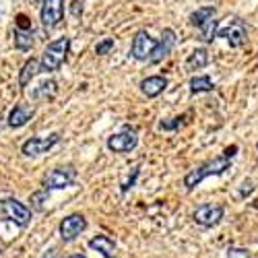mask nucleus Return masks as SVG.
Listing matches in <instances>:
<instances>
[{
  "mask_svg": "<svg viewBox=\"0 0 258 258\" xmlns=\"http://www.w3.org/2000/svg\"><path fill=\"white\" fill-rule=\"evenodd\" d=\"M231 167V159H227L225 155H219V157H213L205 163H201L199 167L190 169L188 174L184 176V188L190 192L195 190L205 178H211V176H221L225 171Z\"/></svg>",
  "mask_w": 258,
  "mask_h": 258,
  "instance_id": "nucleus-1",
  "label": "nucleus"
},
{
  "mask_svg": "<svg viewBox=\"0 0 258 258\" xmlns=\"http://www.w3.org/2000/svg\"><path fill=\"white\" fill-rule=\"evenodd\" d=\"M69 50H71V37H58L54 41L46 46L44 54L39 58V64H41V73H56L60 71V67L67 62V56H69Z\"/></svg>",
  "mask_w": 258,
  "mask_h": 258,
  "instance_id": "nucleus-2",
  "label": "nucleus"
},
{
  "mask_svg": "<svg viewBox=\"0 0 258 258\" xmlns=\"http://www.w3.org/2000/svg\"><path fill=\"white\" fill-rule=\"evenodd\" d=\"M0 217L7 221H13L19 227H27L31 221V211L17 199H3L0 201Z\"/></svg>",
  "mask_w": 258,
  "mask_h": 258,
  "instance_id": "nucleus-3",
  "label": "nucleus"
},
{
  "mask_svg": "<svg viewBox=\"0 0 258 258\" xmlns=\"http://www.w3.org/2000/svg\"><path fill=\"white\" fill-rule=\"evenodd\" d=\"M77 180V169L73 165H62V167H54L44 176V188L46 190H64L73 186Z\"/></svg>",
  "mask_w": 258,
  "mask_h": 258,
  "instance_id": "nucleus-4",
  "label": "nucleus"
},
{
  "mask_svg": "<svg viewBox=\"0 0 258 258\" xmlns=\"http://www.w3.org/2000/svg\"><path fill=\"white\" fill-rule=\"evenodd\" d=\"M225 215V207L221 203H205V205H199L195 209V213H192V219H195V223H199L201 227H215L219 225L221 219Z\"/></svg>",
  "mask_w": 258,
  "mask_h": 258,
  "instance_id": "nucleus-5",
  "label": "nucleus"
},
{
  "mask_svg": "<svg viewBox=\"0 0 258 258\" xmlns=\"http://www.w3.org/2000/svg\"><path fill=\"white\" fill-rule=\"evenodd\" d=\"M157 44H159V39L151 37V35H149V31L141 29V31L133 37V44H131V56H133L135 60H139V62H147L149 58H151V54L155 52Z\"/></svg>",
  "mask_w": 258,
  "mask_h": 258,
  "instance_id": "nucleus-6",
  "label": "nucleus"
},
{
  "mask_svg": "<svg viewBox=\"0 0 258 258\" xmlns=\"http://www.w3.org/2000/svg\"><path fill=\"white\" fill-rule=\"evenodd\" d=\"M137 145H139V137H137V131L131 126H126L124 131L107 139V149L112 153H131L137 149Z\"/></svg>",
  "mask_w": 258,
  "mask_h": 258,
  "instance_id": "nucleus-7",
  "label": "nucleus"
},
{
  "mask_svg": "<svg viewBox=\"0 0 258 258\" xmlns=\"http://www.w3.org/2000/svg\"><path fill=\"white\" fill-rule=\"evenodd\" d=\"M64 19V0H44L39 11V21L44 29H56Z\"/></svg>",
  "mask_w": 258,
  "mask_h": 258,
  "instance_id": "nucleus-8",
  "label": "nucleus"
},
{
  "mask_svg": "<svg viewBox=\"0 0 258 258\" xmlns=\"http://www.w3.org/2000/svg\"><path fill=\"white\" fill-rule=\"evenodd\" d=\"M60 143V135L58 133H52L48 137H33V139H27L23 143V147H21V153H23L25 157H39L48 153L50 149L54 145Z\"/></svg>",
  "mask_w": 258,
  "mask_h": 258,
  "instance_id": "nucleus-9",
  "label": "nucleus"
},
{
  "mask_svg": "<svg viewBox=\"0 0 258 258\" xmlns=\"http://www.w3.org/2000/svg\"><path fill=\"white\" fill-rule=\"evenodd\" d=\"M85 229H87V219H85L81 213H73V215H69V217H64V219L60 221V227H58L60 238H62L64 242L77 240Z\"/></svg>",
  "mask_w": 258,
  "mask_h": 258,
  "instance_id": "nucleus-10",
  "label": "nucleus"
},
{
  "mask_svg": "<svg viewBox=\"0 0 258 258\" xmlns=\"http://www.w3.org/2000/svg\"><path fill=\"white\" fill-rule=\"evenodd\" d=\"M217 37H223L231 48H242V46H246V41H248V29H246V25L242 23L240 19H233V21H229L227 27L219 29Z\"/></svg>",
  "mask_w": 258,
  "mask_h": 258,
  "instance_id": "nucleus-11",
  "label": "nucleus"
},
{
  "mask_svg": "<svg viewBox=\"0 0 258 258\" xmlns=\"http://www.w3.org/2000/svg\"><path fill=\"white\" fill-rule=\"evenodd\" d=\"M176 41H178L176 31L171 29V27H165L163 33H161L159 44H157V48H155V52L151 54V58H149V62H151V64H159L161 60H165V58L171 54V50H174Z\"/></svg>",
  "mask_w": 258,
  "mask_h": 258,
  "instance_id": "nucleus-12",
  "label": "nucleus"
},
{
  "mask_svg": "<svg viewBox=\"0 0 258 258\" xmlns=\"http://www.w3.org/2000/svg\"><path fill=\"white\" fill-rule=\"evenodd\" d=\"M167 85H169V81H167L165 77H161V75H153V77L143 79L139 87H141V93H143V95H147L149 99H153V97L161 95V93L167 89Z\"/></svg>",
  "mask_w": 258,
  "mask_h": 258,
  "instance_id": "nucleus-13",
  "label": "nucleus"
},
{
  "mask_svg": "<svg viewBox=\"0 0 258 258\" xmlns=\"http://www.w3.org/2000/svg\"><path fill=\"white\" fill-rule=\"evenodd\" d=\"M35 116V107L29 103H17L9 114V126L11 128H23L31 118Z\"/></svg>",
  "mask_w": 258,
  "mask_h": 258,
  "instance_id": "nucleus-14",
  "label": "nucleus"
},
{
  "mask_svg": "<svg viewBox=\"0 0 258 258\" xmlns=\"http://www.w3.org/2000/svg\"><path fill=\"white\" fill-rule=\"evenodd\" d=\"M89 248L99 252L103 258H116V242L110 238V235H93V238L89 240Z\"/></svg>",
  "mask_w": 258,
  "mask_h": 258,
  "instance_id": "nucleus-15",
  "label": "nucleus"
},
{
  "mask_svg": "<svg viewBox=\"0 0 258 258\" xmlns=\"http://www.w3.org/2000/svg\"><path fill=\"white\" fill-rule=\"evenodd\" d=\"M37 73H41V64H39V60H35V58H29L25 64H23V69L19 71V87H27V85L33 81V77L37 75Z\"/></svg>",
  "mask_w": 258,
  "mask_h": 258,
  "instance_id": "nucleus-16",
  "label": "nucleus"
},
{
  "mask_svg": "<svg viewBox=\"0 0 258 258\" xmlns=\"http://www.w3.org/2000/svg\"><path fill=\"white\" fill-rule=\"evenodd\" d=\"M209 60H211L209 52H207L205 48H197L195 52L188 56V60H186V69H188V71H201V69H205L207 64H209Z\"/></svg>",
  "mask_w": 258,
  "mask_h": 258,
  "instance_id": "nucleus-17",
  "label": "nucleus"
},
{
  "mask_svg": "<svg viewBox=\"0 0 258 258\" xmlns=\"http://www.w3.org/2000/svg\"><path fill=\"white\" fill-rule=\"evenodd\" d=\"M35 44L33 39V29H15V48L21 52H29Z\"/></svg>",
  "mask_w": 258,
  "mask_h": 258,
  "instance_id": "nucleus-18",
  "label": "nucleus"
},
{
  "mask_svg": "<svg viewBox=\"0 0 258 258\" xmlns=\"http://www.w3.org/2000/svg\"><path fill=\"white\" fill-rule=\"evenodd\" d=\"M215 89V85L211 81V77L201 75V77H192L190 79V93L192 95H199V93H211Z\"/></svg>",
  "mask_w": 258,
  "mask_h": 258,
  "instance_id": "nucleus-19",
  "label": "nucleus"
},
{
  "mask_svg": "<svg viewBox=\"0 0 258 258\" xmlns=\"http://www.w3.org/2000/svg\"><path fill=\"white\" fill-rule=\"evenodd\" d=\"M58 93V83L56 81H44L39 83V87L33 91L35 99H54Z\"/></svg>",
  "mask_w": 258,
  "mask_h": 258,
  "instance_id": "nucleus-20",
  "label": "nucleus"
},
{
  "mask_svg": "<svg viewBox=\"0 0 258 258\" xmlns=\"http://www.w3.org/2000/svg\"><path fill=\"white\" fill-rule=\"evenodd\" d=\"M215 7H203V9H197L195 13L190 15V25H195V27H201V25H205L209 19H213L215 17Z\"/></svg>",
  "mask_w": 258,
  "mask_h": 258,
  "instance_id": "nucleus-21",
  "label": "nucleus"
},
{
  "mask_svg": "<svg viewBox=\"0 0 258 258\" xmlns=\"http://www.w3.org/2000/svg\"><path fill=\"white\" fill-rule=\"evenodd\" d=\"M217 25H219V21L215 19V17L209 19L205 25H201V27H199V31H201V39H203V41H213L215 37H217V33H219Z\"/></svg>",
  "mask_w": 258,
  "mask_h": 258,
  "instance_id": "nucleus-22",
  "label": "nucleus"
},
{
  "mask_svg": "<svg viewBox=\"0 0 258 258\" xmlns=\"http://www.w3.org/2000/svg\"><path fill=\"white\" fill-rule=\"evenodd\" d=\"M48 197H50V190L41 188V190L33 192L31 199H29V203H31V207H33L35 211H44V203L48 201Z\"/></svg>",
  "mask_w": 258,
  "mask_h": 258,
  "instance_id": "nucleus-23",
  "label": "nucleus"
},
{
  "mask_svg": "<svg viewBox=\"0 0 258 258\" xmlns=\"http://www.w3.org/2000/svg\"><path fill=\"white\" fill-rule=\"evenodd\" d=\"M112 50H114V39H112V37L101 39L99 44L95 46V54H97V56H105V54H110Z\"/></svg>",
  "mask_w": 258,
  "mask_h": 258,
  "instance_id": "nucleus-24",
  "label": "nucleus"
},
{
  "mask_svg": "<svg viewBox=\"0 0 258 258\" xmlns=\"http://www.w3.org/2000/svg\"><path fill=\"white\" fill-rule=\"evenodd\" d=\"M139 174H141V171H139V167H133V174L128 176L126 180H122V184H120V190H122V192H128V190H131V188L135 186V182H137Z\"/></svg>",
  "mask_w": 258,
  "mask_h": 258,
  "instance_id": "nucleus-25",
  "label": "nucleus"
},
{
  "mask_svg": "<svg viewBox=\"0 0 258 258\" xmlns=\"http://www.w3.org/2000/svg\"><path fill=\"white\" fill-rule=\"evenodd\" d=\"M182 120L184 118H169V120H161L159 122V128L161 131H178L182 126Z\"/></svg>",
  "mask_w": 258,
  "mask_h": 258,
  "instance_id": "nucleus-26",
  "label": "nucleus"
},
{
  "mask_svg": "<svg viewBox=\"0 0 258 258\" xmlns=\"http://www.w3.org/2000/svg\"><path fill=\"white\" fill-rule=\"evenodd\" d=\"M227 258H250V252L246 248H227Z\"/></svg>",
  "mask_w": 258,
  "mask_h": 258,
  "instance_id": "nucleus-27",
  "label": "nucleus"
},
{
  "mask_svg": "<svg viewBox=\"0 0 258 258\" xmlns=\"http://www.w3.org/2000/svg\"><path fill=\"white\" fill-rule=\"evenodd\" d=\"M254 192V182L252 180H244L242 182V188H240V197L242 199H246V197H250Z\"/></svg>",
  "mask_w": 258,
  "mask_h": 258,
  "instance_id": "nucleus-28",
  "label": "nucleus"
},
{
  "mask_svg": "<svg viewBox=\"0 0 258 258\" xmlns=\"http://www.w3.org/2000/svg\"><path fill=\"white\" fill-rule=\"evenodd\" d=\"M71 13L75 17H81L83 15V3H79V0H73V3H71Z\"/></svg>",
  "mask_w": 258,
  "mask_h": 258,
  "instance_id": "nucleus-29",
  "label": "nucleus"
},
{
  "mask_svg": "<svg viewBox=\"0 0 258 258\" xmlns=\"http://www.w3.org/2000/svg\"><path fill=\"white\" fill-rule=\"evenodd\" d=\"M235 153H238V145H231V147H227V149H225V151H223V155H225L227 159L235 157Z\"/></svg>",
  "mask_w": 258,
  "mask_h": 258,
  "instance_id": "nucleus-30",
  "label": "nucleus"
},
{
  "mask_svg": "<svg viewBox=\"0 0 258 258\" xmlns=\"http://www.w3.org/2000/svg\"><path fill=\"white\" fill-rule=\"evenodd\" d=\"M41 258H60V256H58V250L56 248H50V250H46L44 254H41Z\"/></svg>",
  "mask_w": 258,
  "mask_h": 258,
  "instance_id": "nucleus-31",
  "label": "nucleus"
},
{
  "mask_svg": "<svg viewBox=\"0 0 258 258\" xmlns=\"http://www.w3.org/2000/svg\"><path fill=\"white\" fill-rule=\"evenodd\" d=\"M69 258H87V256H83V254H73V256H69Z\"/></svg>",
  "mask_w": 258,
  "mask_h": 258,
  "instance_id": "nucleus-32",
  "label": "nucleus"
},
{
  "mask_svg": "<svg viewBox=\"0 0 258 258\" xmlns=\"http://www.w3.org/2000/svg\"><path fill=\"white\" fill-rule=\"evenodd\" d=\"M0 250H3V246H0Z\"/></svg>",
  "mask_w": 258,
  "mask_h": 258,
  "instance_id": "nucleus-33",
  "label": "nucleus"
}]
</instances>
